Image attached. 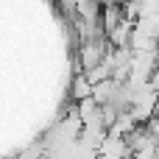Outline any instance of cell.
Listing matches in <instances>:
<instances>
[]
</instances>
